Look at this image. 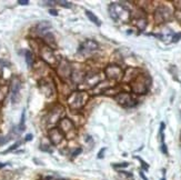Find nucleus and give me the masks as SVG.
Instances as JSON below:
<instances>
[{"label":"nucleus","instance_id":"1","mask_svg":"<svg viewBox=\"0 0 181 180\" xmlns=\"http://www.w3.org/2000/svg\"><path fill=\"white\" fill-rule=\"evenodd\" d=\"M87 100V95L82 91H78V92H74L70 98H69V105L72 109H79L83 107Z\"/></svg>","mask_w":181,"mask_h":180},{"label":"nucleus","instance_id":"2","mask_svg":"<svg viewBox=\"0 0 181 180\" xmlns=\"http://www.w3.org/2000/svg\"><path fill=\"white\" fill-rule=\"evenodd\" d=\"M40 57H41V59L44 62H47L48 65L52 66V67H55L56 65L59 63V61H58L57 57L55 56L52 49H50L49 47H47V46L41 48V50H40Z\"/></svg>","mask_w":181,"mask_h":180},{"label":"nucleus","instance_id":"3","mask_svg":"<svg viewBox=\"0 0 181 180\" xmlns=\"http://www.w3.org/2000/svg\"><path fill=\"white\" fill-rule=\"evenodd\" d=\"M98 48H99V46H98V44L96 41H94V40H86L83 44H80L79 52L83 54V55L91 54V52H94L96 50H98Z\"/></svg>","mask_w":181,"mask_h":180},{"label":"nucleus","instance_id":"4","mask_svg":"<svg viewBox=\"0 0 181 180\" xmlns=\"http://www.w3.org/2000/svg\"><path fill=\"white\" fill-rule=\"evenodd\" d=\"M21 88V81L18 77H12L11 80V101L16 104L19 99V91Z\"/></svg>","mask_w":181,"mask_h":180},{"label":"nucleus","instance_id":"5","mask_svg":"<svg viewBox=\"0 0 181 180\" xmlns=\"http://www.w3.org/2000/svg\"><path fill=\"white\" fill-rule=\"evenodd\" d=\"M49 139L53 145H59L63 140V133L59 128H52L49 131Z\"/></svg>","mask_w":181,"mask_h":180},{"label":"nucleus","instance_id":"6","mask_svg":"<svg viewBox=\"0 0 181 180\" xmlns=\"http://www.w3.org/2000/svg\"><path fill=\"white\" fill-rule=\"evenodd\" d=\"M148 89V83H146V81H144L142 76L139 77L137 80L132 83V90L137 93H144Z\"/></svg>","mask_w":181,"mask_h":180},{"label":"nucleus","instance_id":"7","mask_svg":"<svg viewBox=\"0 0 181 180\" xmlns=\"http://www.w3.org/2000/svg\"><path fill=\"white\" fill-rule=\"evenodd\" d=\"M121 74L122 71L118 66H109L106 68V75L108 76V78L113 79V80H118L121 77Z\"/></svg>","mask_w":181,"mask_h":180},{"label":"nucleus","instance_id":"8","mask_svg":"<svg viewBox=\"0 0 181 180\" xmlns=\"http://www.w3.org/2000/svg\"><path fill=\"white\" fill-rule=\"evenodd\" d=\"M169 18H170V10L167 8L161 7L156 11V20L158 22H164Z\"/></svg>","mask_w":181,"mask_h":180},{"label":"nucleus","instance_id":"9","mask_svg":"<svg viewBox=\"0 0 181 180\" xmlns=\"http://www.w3.org/2000/svg\"><path fill=\"white\" fill-rule=\"evenodd\" d=\"M58 74L60 77H69L71 75V69H70V66L69 63L66 60H62L61 62H59V66H58Z\"/></svg>","mask_w":181,"mask_h":180},{"label":"nucleus","instance_id":"10","mask_svg":"<svg viewBox=\"0 0 181 180\" xmlns=\"http://www.w3.org/2000/svg\"><path fill=\"white\" fill-rule=\"evenodd\" d=\"M116 100L118 101L120 105L125 106V107H129L132 106V98L129 93H120L116 97Z\"/></svg>","mask_w":181,"mask_h":180},{"label":"nucleus","instance_id":"11","mask_svg":"<svg viewBox=\"0 0 181 180\" xmlns=\"http://www.w3.org/2000/svg\"><path fill=\"white\" fill-rule=\"evenodd\" d=\"M59 124H60V128H59V129L62 131V133L63 132H64V133H68L69 131L74 130V128H75V126L71 122V120H69V119H67V118L61 119V120L59 121Z\"/></svg>","mask_w":181,"mask_h":180},{"label":"nucleus","instance_id":"12","mask_svg":"<svg viewBox=\"0 0 181 180\" xmlns=\"http://www.w3.org/2000/svg\"><path fill=\"white\" fill-rule=\"evenodd\" d=\"M100 81V76L98 74H88L85 77V82L89 86H96Z\"/></svg>","mask_w":181,"mask_h":180},{"label":"nucleus","instance_id":"13","mask_svg":"<svg viewBox=\"0 0 181 180\" xmlns=\"http://www.w3.org/2000/svg\"><path fill=\"white\" fill-rule=\"evenodd\" d=\"M44 42L47 44V47H49L50 49H56L57 48V42H56V39L53 37V35L52 33H46L44 35Z\"/></svg>","mask_w":181,"mask_h":180},{"label":"nucleus","instance_id":"14","mask_svg":"<svg viewBox=\"0 0 181 180\" xmlns=\"http://www.w3.org/2000/svg\"><path fill=\"white\" fill-rule=\"evenodd\" d=\"M40 89L44 91V93L46 96H51L52 92H53V88H52V85H49V82H46L44 80L40 81Z\"/></svg>","mask_w":181,"mask_h":180},{"label":"nucleus","instance_id":"15","mask_svg":"<svg viewBox=\"0 0 181 180\" xmlns=\"http://www.w3.org/2000/svg\"><path fill=\"white\" fill-rule=\"evenodd\" d=\"M25 58L28 67H32V65H33V54H32L31 51H29V50H26Z\"/></svg>","mask_w":181,"mask_h":180},{"label":"nucleus","instance_id":"16","mask_svg":"<svg viewBox=\"0 0 181 180\" xmlns=\"http://www.w3.org/2000/svg\"><path fill=\"white\" fill-rule=\"evenodd\" d=\"M50 27H51V25H50L48 21H41V22H39L37 26V30L39 31V32H44V31L47 30V29H49Z\"/></svg>","mask_w":181,"mask_h":180},{"label":"nucleus","instance_id":"17","mask_svg":"<svg viewBox=\"0 0 181 180\" xmlns=\"http://www.w3.org/2000/svg\"><path fill=\"white\" fill-rule=\"evenodd\" d=\"M86 15H87V17L90 19V21H92L94 24H96L97 26H101V22H100V20L98 19L97 16H94V13H91V11H89V10H86Z\"/></svg>","mask_w":181,"mask_h":180},{"label":"nucleus","instance_id":"18","mask_svg":"<svg viewBox=\"0 0 181 180\" xmlns=\"http://www.w3.org/2000/svg\"><path fill=\"white\" fill-rule=\"evenodd\" d=\"M8 93V87L7 86H0V102H2Z\"/></svg>","mask_w":181,"mask_h":180},{"label":"nucleus","instance_id":"19","mask_svg":"<svg viewBox=\"0 0 181 180\" xmlns=\"http://www.w3.org/2000/svg\"><path fill=\"white\" fill-rule=\"evenodd\" d=\"M57 3H59L60 6L64 7V8H71L72 7V3L68 2V1H57Z\"/></svg>","mask_w":181,"mask_h":180},{"label":"nucleus","instance_id":"20","mask_svg":"<svg viewBox=\"0 0 181 180\" xmlns=\"http://www.w3.org/2000/svg\"><path fill=\"white\" fill-rule=\"evenodd\" d=\"M20 141H18V142H16L15 143V145H13L12 147H10V148H9V149L7 150V151H5V152H3V154H6V152H9V151H12V150H15V149H17V148H18L19 147V145H20Z\"/></svg>","mask_w":181,"mask_h":180},{"label":"nucleus","instance_id":"21","mask_svg":"<svg viewBox=\"0 0 181 180\" xmlns=\"http://www.w3.org/2000/svg\"><path fill=\"white\" fill-rule=\"evenodd\" d=\"M113 167L114 168H126V167H128V162H123V163H116V165H113Z\"/></svg>","mask_w":181,"mask_h":180},{"label":"nucleus","instance_id":"22","mask_svg":"<svg viewBox=\"0 0 181 180\" xmlns=\"http://www.w3.org/2000/svg\"><path fill=\"white\" fill-rule=\"evenodd\" d=\"M137 159H139V160L141 161V165H142V167H144V170H148V169H149V166H148V165H146V162H144V160L141 159V158H139V157H137Z\"/></svg>","mask_w":181,"mask_h":180},{"label":"nucleus","instance_id":"23","mask_svg":"<svg viewBox=\"0 0 181 180\" xmlns=\"http://www.w3.org/2000/svg\"><path fill=\"white\" fill-rule=\"evenodd\" d=\"M18 3L19 5H21V6H27V5L29 3V1H28V0H19Z\"/></svg>","mask_w":181,"mask_h":180},{"label":"nucleus","instance_id":"24","mask_svg":"<svg viewBox=\"0 0 181 180\" xmlns=\"http://www.w3.org/2000/svg\"><path fill=\"white\" fill-rule=\"evenodd\" d=\"M181 38V33H179V35H175V36H173V39H172V41L173 42H177L179 39Z\"/></svg>","mask_w":181,"mask_h":180},{"label":"nucleus","instance_id":"25","mask_svg":"<svg viewBox=\"0 0 181 180\" xmlns=\"http://www.w3.org/2000/svg\"><path fill=\"white\" fill-rule=\"evenodd\" d=\"M105 151H106V148H103V149H101L100 150V152H99V155H98V158H102L103 157V154H105Z\"/></svg>","mask_w":181,"mask_h":180},{"label":"nucleus","instance_id":"26","mask_svg":"<svg viewBox=\"0 0 181 180\" xmlns=\"http://www.w3.org/2000/svg\"><path fill=\"white\" fill-rule=\"evenodd\" d=\"M49 13L51 16H58V13H57V10H55V9H50Z\"/></svg>","mask_w":181,"mask_h":180},{"label":"nucleus","instance_id":"27","mask_svg":"<svg viewBox=\"0 0 181 180\" xmlns=\"http://www.w3.org/2000/svg\"><path fill=\"white\" fill-rule=\"evenodd\" d=\"M161 149H162V152H163V154H166V155H167V147H166L164 142H163L162 146H161Z\"/></svg>","mask_w":181,"mask_h":180},{"label":"nucleus","instance_id":"28","mask_svg":"<svg viewBox=\"0 0 181 180\" xmlns=\"http://www.w3.org/2000/svg\"><path fill=\"white\" fill-rule=\"evenodd\" d=\"M81 151H82L81 148H79V149H78V150H76L75 152H74V157H76V156H78V155H79V154H80V152H81Z\"/></svg>","mask_w":181,"mask_h":180},{"label":"nucleus","instance_id":"29","mask_svg":"<svg viewBox=\"0 0 181 180\" xmlns=\"http://www.w3.org/2000/svg\"><path fill=\"white\" fill-rule=\"evenodd\" d=\"M140 176H141V178H142L144 180H148V178H147V177L144 176V174L142 172V171H140Z\"/></svg>","mask_w":181,"mask_h":180},{"label":"nucleus","instance_id":"30","mask_svg":"<svg viewBox=\"0 0 181 180\" xmlns=\"http://www.w3.org/2000/svg\"><path fill=\"white\" fill-rule=\"evenodd\" d=\"M32 139V135H27V136H26V140H27V141H28V140H31Z\"/></svg>","mask_w":181,"mask_h":180},{"label":"nucleus","instance_id":"31","mask_svg":"<svg viewBox=\"0 0 181 180\" xmlns=\"http://www.w3.org/2000/svg\"><path fill=\"white\" fill-rule=\"evenodd\" d=\"M161 180H166V178H164V177H163V178H162V179H161Z\"/></svg>","mask_w":181,"mask_h":180},{"label":"nucleus","instance_id":"32","mask_svg":"<svg viewBox=\"0 0 181 180\" xmlns=\"http://www.w3.org/2000/svg\"><path fill=\"white\" fill-rule=\"evenodd\" d=\"M0 108H1V107H0Z\"/></svg>","mask_w":181,"mask_h":180}]
</instances>
